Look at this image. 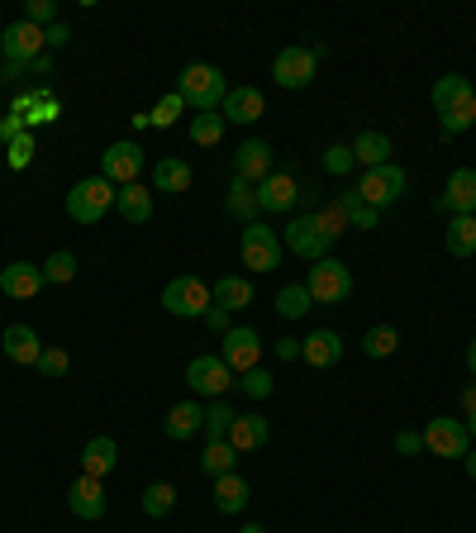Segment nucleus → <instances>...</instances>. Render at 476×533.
<instances>
[{
  "label": "nucleus",
  "instance_id": "f257e3e1",
  "mask_svg": "<svg viewBox=\"0 0 476 533\" xmlns=\"http://www.w3.org/2000/svg\"><path fill=\"white\" fill-rule=\"evenodd\" d=\"M177 96L186 100V110L205 115V110L224 105V96H229V81H224V72H219V67H210V62H191V67H181Z\"/></svg>",
  "mask_w": 476,
  "mask_h": 533
},
{
  "label": "nucleus",
  "instance_id": "f03ea898",
  "mask_svg": "<svg viewBox=\"0 0 476 533\" xmlns=\"http://www.w3.org/2000/svg\"><path fill=\"white\" fill-rule=\"evenodd\" d=\"M115 196L119 186H110L105 177H86L67 191V215H72V224H100L115 210Z\"/></svg>",
  "mask_w": 476,
  "mask_h": 533
},
{
  "label": "nucleus",
  "instance_id": "7ed1b4c3",
  "mask_svg": "<svg viewBox=\"0 0 476 533\" xmlns=\"http://www.w3.org/2000/svg\"><path fill=\"white\" fill-rule=\"evenodd\" d=\"M305 291H310L315 305H343V300L353 296V272L338 257H319V262H310Z\"/></svg>",
  "mask_w": 476,
  "mask_h": 533
},
{
  "label": "nucleus",
  "instance_id": "20e7f679",
  "mask_svg": "<svg viewBox=\"0 0 476 533\" xmlns=\"http://www.w3.org/2000/svg\"><path fill=\"white\" fill-rule=\"evenodd\" d=\"M210 305H215V296H210V286L200 277H172L162 286V310L177 319H205Z\"/></svg>",
  "mask_w": 476,
  "mask_h": 533
},
{
  "label": "nucleus",
  "instance_id": "39448f33",
  "mask_svg": "<svg viewBox=\"0 0 476 533\" xmlns=\"http://www.w3.org/2000/svg\"><path fill=\"white\" fill-rule=\"evenodd\" d=\"M238 248H243V267H248V272H277L281 253H286V243L277 238V229H267V224H258V219L243 224Z\"/></svg>",
  "mask_w": 476,
  "mask_h": 533
},
{
  "label": "nucleus",
  "instance_id": "423d86ee",
  "mask_svg": "<svg viewBox=\"0 0 476 533\" xmlns=\"http://www.w3.org/2000/svg\"><path fill=\"white\" fill-rule=\"evenodd\" d=\"M319 58H324V48H300V43H291V48H281L277 62H272V77H277L281 91H305L310 81H315V67Z\"/></svg>",
  "mask_w": 476,
  "mask_h": 533
},
{
  "label": "nucleus",
  "instance_id": "0eeeda50",
  "mask_svg": "<svg viewBox=\"0 0 476 533\" xmlns=\"http://www.w3.org/2000/svg\"><path fill=\"white\" fill-rule=\"evenodd\" d=\"M400 196H405V167H396V162L367 167L362 181H357V200L372 205V210H386V205H396Z\"/></svg>",
  "mask_w": 476,
  "mask_h": 533
},
{
  "label": "nucleus",
  "instance_id": "6e6552de",
  "mask_svg": "<svg viewBox=\"0 0 476 533\" xmlns=\"http://www.w3.org/2000/svg\"><path fill=\"white\" fill-rule=\"evenodd\" d=\"M186 386L196 395H210V400H224L229 386H238V376L224 367V357L219 353H200L186 362Z\"/></svg>",
  "mask_w": 476,
  "mask_h": 533
},
{
  "label": "nucleus",
  "instance_id": "1a4fd4ad",
  "mask_svg": "<svg viewBox=\"0 0 476 533\" xmlns=\"http://www.w3.org/2000/svg\"><path fill=\"white\" fill-rule=\"evenodd\" d=\"M0 48H5V58H10V72H15V67H29V62L43 58L48 29H39V24H29V20H15L0 34Z\"/></svg>",
  "mask_w": 476,
  "mask_h": 533
},
{
  "label": "nucleus",
  "instance_id": "9d476101",
  "mask_svg": "<svg viewBox=\"0 0 476 533\" xmlns=\"http://www.w3.org/2000/svg\"><path fill=\"white\" fill-rule=\"evenodd\" d=\"M219 357H224V367L234 376L253 372V367H262V338L258 329H248V324H234L229 334H224V348H219Z\"/></svg>",
  "mask_w": 476,
  "mask_h": 533
},
{
  "label": "nucleus",
  "instance_id": "9b49d317",
  "mask_svg": "<svg viewBox=\"0 0 476 533\" xmlns=\"http://www.w3.org/2000/svg\"><path fill=\"white\" fill-rule=\"evenodd\" d=\"M281 243H286V253L305 257V262H319V257H329V248H334V238L319 229L315 215L291 219V224H286V234H281Z\"/></svg>",
  "mask_w": 476,
  "mask_h": 533
},
{
  "label": "nucleus",
  "instance_id": "f8f14e48",
  "mask_svg": "<svg viewBox=\"0 0 476 533\" xmlns=\"http://www.w3.org/2000/svg\"><path fill=\"white\" fill-rule=\"evenodd\" d=\"M419 438H424V448L434 457H467L472 453V438H467V424H462V419H429Z\"/></svg>",
  "mask_w": 476,
  "mask_h": 533
},
{
  "label": "nucleus",
  "instance_id": "ddd939ff",
  "mask_svg": "<svg viewBox=\"0 0 476 533\" xmlns=\"http://www.w3.org/2000/svg\"><path fill=\"white\" fill-rule=\"evenodd\" d=\"M143 172V148L139 143H110L105 153H100V177L110 181V186H134Z\"/></svg>",
  "mask_w": 476,
  "mask_h": 533
},
{
  "label": "nucleus",
  "instance_id": "4468645a",
  "mask_svg": "<svg viewBox=\"0 0 476 533\" xmlns=\"http://www.w3.org/2000/svg\"><path fill=\"white\" fill-rule=\"evenodd\" d=\"M272 172H277V167H272V143H262V139L238 143V153H234V177L238 181L258 186V181H267Z\"/></svg>",
  "mask_w": 476,
  "mask_h": 533
},
{
  "label": "nucleus",
  "instance_id": "2eb2a0df",
  "mask_svg": "<svg viewBox=\"0 0 476 533\" xmlns=\"http://www.w3.org/2000/svg\"><path fill=\"white\" fill-rule=\"evenodd\" d=\"M438 210L443 215H472L476 210V172L472 167H457L448 186H443V196H438Z\"/></svg>",
  "mask_w": 476,
  "mask_h": 533
},
{
  "label": "nucleus",
  "instance_id": "dca6fc26",
  "mask_svg": "<svg viewBox=\"0 0 476 533\" xmlns=\"http://www.w3.org/2000/svg\"><path fill=\"white\" fill-rule=\"evenodd\" d=\"M43 286H48V281H43L39 262H10V267L0 272V291L10 300H34Z\"/></svg>",
  "mask_w": 476,
  "mask_h": 533
},
{
  "label": "nucleus",
  "instance_id": "f3484780",
  "mask_svg": "<svg viewBox=\"0 0 476 533\" xmlns=\"http://www.w3.org/2000/svg\"><path fill=\"white\" fill-rule=\"evenodd\" d=\"M219 110H224V124H258L262 110H267V100H262L258 86H234Z\"/></svg>",
  "mask_w": 476,
  "mask_h": 533
},
{
  "label": "nucleus",
  "instance_id": "a211bd4d",
  "mask_svg": "<svg viewBox=\"0 0 476 533\" xmlns=\"http://www.w3.org/2000/svg\"><path fill=\"white\" fill-rule=\"evenodd\" d=\"M200 429H205V410H200V400H181V405H172L167 419H162V434L172 438V443H186V438H196Z\"/></svg>",
  "mask_w": 476,
  "mask_h": 533
},
{
  "label": "nucleus",
  "instance_id": "6ab92c4d",
  "mask_svg": "<svg viewBox=\"0 0 476 533\" xmlns=\"http://www.w3.org/2000/svg\"><path fill=\"white\" fill-rule=\"evenodd\" d=\"M67 505H72L77 519H100L105 514V486H100L96 476H77L67 486Z\"/></svg>",
  "mask_w": 476,
  "mask_h": 533
},
{
  "label": "nucleus",
  "instance_id": "aec40b11",
  "mask_svg": "<svg viewBox=\"0 0 476 533\" xmlns=\"http://www.w3.org/2000/svg\"><path fill=\"white\" fill-rule=\"evenodd\" d=\"M0 348H5L10 362H20V367H39V357H43V343L29 324H10L5 338H0Z\"/></svg>",
  "mask_w": 476,
  "mask_h": 533
},
{
  "label": "nucleus",
  "instance_id": "412c9836",
  "mask_svg": "<svg viewBox=\"0 0 476 533\" xmlns=\"http://www.w3.org/2000/svg\"><path fill=\"white\" fill-rule=\"evenodd\" d=\"M300 200V181L291 172H272L267 181H258V210H291Z\"/></svg>",
  "mask_w": 476,
  "mask_h": 533
},
{
  "label": "nucleus",
  "instance_id": "4be33fe9",
  "mask_svg": "<svg viewBox=\"0 0 476 533\" xmlns=\"http://www.w3.org/2000/svg\"><path fill=\"white\" fill-rule=\"evenodd\" d=\"M267 438H272L267 415H238L229 424V443H234L238 453H258V448H267Z\"/></svg>",
  "mask_w": 476,
  "mask_h": 533
},
{
  "label": "nucleus",
  "instance_id": "5701e85b",
  "mask_svg": "<svg viewBox=\"0 0 476 533\" xmlns=\"http://www.w3.org/2000/svg\"><path fill=\"white\" fill-rule=\"evenodd\" d=\"M338 357H343V338L334 329H315L310 338H300V362H310V367H334Z\"/></svg>",
  "mask_w": 476,
  "mask_h": 533
},
{
  "label": "nucleus",
  "instance_id": "b1692460",
  "mask_svg": "<svg viewBox=\"0 0 476 533\" xmlns=\"http://www.w3.org/2000/svg\"><path fill=\"white\" fill-rule=\"evenodd\" d=\"M119 467V443L115 438H91V443H86V448H81V476H110Z\"/></svg>",
  "mask_w": 476,
  "mask_h": 533
},
{
  "label": "nucleus",
  "instance_id": "393cba45",
  "mask_svg": "<svg viewBox=\"0 0 476 533\" xmlns=\"http://www.w3.org/2000/svg\"><path fill=\"white\" fill-rule=\"evenodd\" d=\"M115 210L124 215V224H148L153 219V191L148 186H119V196H115Z\"/></svg>",
  "mask_w": 476,
  "mask_h": 533
},
{
  "label": "nucleus",
  "instance_id": "a878e982",
  "mask_svg": "<svg viewBox=\"0 0 476 533\" xmlns=\"http://www.w3.org/2000/svg\"><path fill=\"white\" fill-rule=\"evenodd\" d=\"M153 191H162V196H181V191H191V162L162 158L158 167H153Z\"/></svg>",
  "mask_w": 476,
  "mask_h": 533
},
{
  "label": "nucleus",
  "instance_id": "bb28decb",
  "mask_svg": "<svg viewBox=\"0 0 476 533\" xmlns=\"http://www.w3.org/2000/svg\"><path fill=\"white\" fill-rule=\"evenodd\" d=\"M476 124V91H467V96H457L448 110H438V129L448 134V139H457V134H467Z\"/></svg>",
  "mask_w": 476,
  "mask_h": 533
},
{
  "label": "nucleus",
  "instance_id": "cd10ccee",
  "mask_svg": "<svg viewBox=\"0 0 476 533\" xmlns=\"http://www.w3.org/2000/svg\"><path fill=\"white\" fill-rule=\"evenodd\" d=\"M210 296H215L219 310L238 315L243 305H253V281H248V277H219L215 286H210Z\"/></svg>",
  "mask_w": 476,
  "mask_h": 533
},
{
  "label": "nucleus",
  "instance_id": "c85d7f7f",
  "mask_svg": "<svg viewBox=\"0 0 476 533\" xmlns=\"http://www.w3.org/2000/svg\"><path fill=\"white\" fill-rule=\"evenodd\" d=\"M391 153H396V148H391V139H386V134H377V129H367V134H357V139H353V158L362 162V167H386V162H391Z\"/></svg>",
  "mask_w": 476,
  "mask_h": 533
},
{
  "label": "nucleus",
  "instance_id": "c756f323",
  "mask_svg": "<svg viewBox=\"0 0 476 533\" xmlns=\"http://www.w3.org/2000/svg\"><path fill=\"white\" fill-rule=\"evenodd\" d=\"M248 505V481L238 472H229V476H215V510L219 514H238Z\"/></svg>",
  "mask_w": 476,
  "mask_h": 533
},
{
  "label": "nucleus",
  "instance_id": "7c9ffc66",
  "mask_svg": "<svg viewBox=\"0 0 476 533\" xmlns=\"http://www.w3.org/2000/svg\"><path fill=\"white\" fill-rule=\"evenodd\" d=\"M443 243H448V253L453 257H472L476 253V215H453Z\"/></svg>",
  "mask_w": 476,
  "mask_h": 533
},
{
  "label": "nucleus",
  "instance_id": "2f4dec72",
  "mask_svg": "<svg viewBox=\"0 0 476 533\" xmlns=\"http://www.w3.org/2000/svg\"><path fill=\"white\" fill-rule=\"evenodd\" d=\"M234 405H229V400H215V405H210V410H205V429H200V434H205V443H229V424H234Z\"/></svg>",
  "mask_w": 476,
  "mask_h": 533
},
{
  "label": "nucleus",
  "instance_id": "473e14b6",
  "mask_svg": "<svg viewBox=\"0 0 476 533\" xmlns=\"http://www.w3.org/2000/svg\"><path fill=\"white\" fill-rule=\"evenodd\" d=\"M224 210L253 224V215H258V186H248V181H238V177H234V186H229V196H224Z\"/></svg>",
  "mask_w": 476,
  "mask_h": 533
},
{
  "label": "nucleus",
  "instance_id": "72a5a7b5",
  "mask_svg": "<svg viewBox=\"0 0 476 533\" xmlns=\"http://www.w3.org/2000/svg\"><path fill=\"white\" fill-rule=\"evenodd\" d=\"M238 462V448L234 443H205V457H200V472L205 476H229Z\"/></svg>",
  "mask_w": 476,
  "mask_h": 533
},
{
  "label": "nucleus",
  "instance_id": "f704fd0d",
  "mask_svg": "<svg viewBox=\"0 0 476 533\" xmlns=\"http://www.w3.org/2000/svg\"><path fill=\"white\" fill-rule=\"evenodd\" d=\"M177 510V486H167V481H153L148 491H143V514L148 519H162V514Z\"/></svg>",
  "mask_w": 476,
  "mask_h": 533
},
{
  "label": "nucleus",
  "instance_id": "c9c22d12",
  "mask_svg": "<svg viewBox=\"0 0 476 533\" xmlns=\"http://www.w3.org/2000/svg\"><path fill=\"white\" fill-rule=\"evenodd\" d=\"M219 139H224V115H215V110L191 115V143H200V148H215Z\"/></svg>",
  "mask_w": 476,
  "mask_h": 533
},
{
  "label": "nucleus",
  "instance_id": "e433bc0d",
  "mask_svg": "<svg viewBox=\"0 0 476 533\" xmlns=\"http://www.w3.org/2000/svg\"><path fill=\"white\" fill-rule=\"evenodd\" d=\"M400 348V334L391 329V324H377V329H367L362 334V353L367 357H391Z\"/></svg>",
  "mask_w": 476,
  "mask_h": 533
},
{
  "label": "nucleus",
  "instance_id": "4c0bfd02",
  "mask_svg": "<svg viewBox=\"0 0 476 533\" xmlns=\"http://www.w3.org/2000/svg\"><path fill=\"white\" fill-rule=\"evenodd\" d=\"M467 91H472V81L467 77H438L434 81V91H429V100H434V110H448V105H453L457 96H467Z\"/></svg>",
  "mask_w": 476,
  "mask_h": 533
},
{
  "label": "nucleus",
  "instance_id": "58836bf2",
  "mask_svg": "<svg viewBox=\"0 0 476 533\" xmlns=\"http://www.w3.org/2000/svg\"><path fill=\"white\" fill-rule=\"evenodd\" d=\"M310 305H315V300H310V291H305V286H281V291H277V310L286 319L310 315Z\"/></svg>",
  "mask_w": 476,
  "mask_h": 533
},
{
  "label": "nucleus",
  "instance_id": "ea45409f",
  "mask_svg": "<svg viewBox=\"0 0 476 533\" xmlns=\"http://www.w3.org/2000/svg\"><path fill=\"white\" fill-rule=\"evenodd\" d=\"M72 277H77V257L67 253V248H62V253H53L48 262H43V281H48V286H67Z\"/></svg>",
  "mask_w": 476,
  "mask_h": 533
},
{
  "label": "nucleus",
  "instance_id": "a19ab883",
  "mask_svg": "<svg viewBox=\"0 0 476 533\" xmlns=\"http://www.w3.org/2000/svg\"><path fill=\"white\" fill-rule=\"evenodd\" d=\"M343 215H348V224H357V229H377V219H381V210H372V205H362L357 200V191H343Z\"/></svg>",
  "mask_w": 476,
  "mask_h": 533
},
{
  "label": "nucleus",
  "instance_id": "79ce46f5",
  "mask_svg": "<svg viewBox=\"0 0 476 533\" xmlns=\"http://www.w3.org/2000/svg\"><path fill=\"white\" fill-rule=\"evenodd\" d=\"M181 110H186V100H181L177 91H167V96H162L158 105L148 110V124H158V129H172V124L181 119Z\"/></svg>",
  "mask_w": 476,
  "mask_h": 533
},
{
  "label": "nucleus",
  "instance_id": "37998d69",
  "mask_svg": "<svg viewBox=\"0 0 476 533\" xmlns=\"http://www.w3.org/2000/svg\"><path fill=\"white\" fill-rule=\"evenodd\" d=\"M353 143H329V148H324V172H329V177H348V172H353Z\"/></svg>",
  "mask_w": 476,
  "mask_h": 533
},
{
  "label": "nucleus",
  "instance_id": "c03bdc74",
  "mask_svg": "<svg viewBox=\"0 0 476 533\" xmlns=\"http://www.w3.org/2000/svg\"><path fill=\"white\" fill-rule=\"evenodd\" d=\"M238 391L253 395V400H267V395H272V372H267V367H253V372H243V376H238Z\"/></svg>",
  "mask_w": 476,
  "mask_h": 533
},
{
  "label": "nucleus",
  "instance_id": "a18cd8bd",
  "mask_svg": "<svg viewBox=\"0 0 476 533\" xmlns=\"http://www.w3.org/2000/svg\"><path fill=\"white\" fill-rule=\"evenodd\" d=\"M53 119H58V100L48 96V91H39L34 105H29V115H24V124H29V129H39V124H53Z\"/></svg>",
  "mask_w": 476,
  "mask_h": 533
},
{
  "label": "nucleus",
  "instance_id": "49530a36",
  "mask_svg": "<svg viewBox=\"0 0 476 533\" xmlns=\"http://www.w3.org/2000/svg\"><path fill=\"white\" fill-rule=\"evenodd\" d=\"M315 224L329 238H338L343 229H353V224H348V215H343V205H324V210H315Z\"/></svg>",
  "mask_w": 476,
  "mask_h": 533
},
{
  "label": "nucleus",
  "instance_id": "de8ad7c7",
  "mask_svg": "<svg viewBox=\"0 0 476 533\" xmlns=\"http://www.w3.org/2000/svg\"><path fill=\"white\" fill-rule=\"evenodd\" d=\"M24 20L39 24V29H53V24H58V0H29Z\"/></svg>",
  "mask_w": 476,
  "mask_h": 533
},
{
  "label": "nucleus",
  "instance_id": "09e8293b",
  "mask_svg": "<svg viewBox=\"0 0 476 533\" xmlns=\"http://www.w3.org/2000/svg\"><path fill=\"white\" fill-rule=\"evenodd\" d=\"M67 367H72V357L62 353V348H43V357H39L43 376H67Z\"/></svg>",
  "mask_w": 476,
  "mask_h": 533
},
{
  "label": "nucleus",
  "instance_id": "8fccbe9b",
  "mask_svg": "<svg viewBox=\"0 0 476 533\" xmlns=\"http://www.w3.org/2000/svg\"><path fill=\"white\" fill-rule=\"evenodd\" d=\"M29 162H34V134H24V139L10 143V167H15V172H24Z\"/></svg>",
  "mask_w": 476,
  "mask_h": 533
},
{
  "label": "nucleus",
  "instance_id": "3c124183",
  "mask_svg": "<svg viewBox=\"0 0 476 533\" xmlns=\"http://www.w3.org/2000/svg\"><path fill=\"white\" fill-rule=\"evenodd\" d=\"M24 134H29L24 115H5V119H0V143H5V148H10L15 139H24Z\"/></svg>",
  "mask_w": 476,
  "mask_h": 533
},
{
  "label": "nucleus",
  "instance_id": "603ef678",
  "mask_svg": "<svg viewBox=\"0 0 476 533\" xmlns=\"http://www.w3.org/2000/svg\"><path fill=\"white\" fill-rule=\"evenodd\" d=\"M205 324H210L215 334H229V329H234V315H229V310H219V305H210V310H205Z\"/></svg>",
  "mask_w": 476,
  "mask_h": 533
},
{
  "label": "nucleus",
  "instance_id": "864d4df0",
  "mask_svg": "<svg viewBox=\"0 0 476 533\" xmlns=\"http://www.w3.org/2000/svg\"><path fill=\"white\" fill-rule=\"evenodd\" d=\"M396 453H400V457H415V453H424V438H419V434H410V429H405V434H396Z\"/></svg>",
  "mask_w": 476,
  "mask_h": 533
},
{
  "label": "nucleus",
  "instance_id": "5fc2aeb1",
  "mask_svg": "<svg viewBox=\"0 0 476 533\" xmlns=\"http://www.w3.org/2000/svg\"><path fill=\"white\" fill-rule=\"evenodd\" d=\"M277 357H281V362H296V357H300V338H277Z\"/></svg>",
  "mask_w": 476,
  "mask_h": 533
},
{
  "label": "nucleus",
  "instance_id": "6e6d98bb",
  "mask_svg": "<svg viewBox=\"0 0 476 533\" xmlns=\"http://www.w3.org/2000/svg\"><path fill=\"white\" fill-rule=\"evenodd\" d=\"M62 43H72V29H67V24H53V29H48V48H62Z\"/></svg>",
  "mask_w": 476,
  "mask_h": 533
},
{
  "label": "nucleus",
  "instance_id": "4d7b16f0",
  "mask_svg": "<svg viewBox=\"0 0 476 533\" xmlns=\"http://www.w3.org/2000/svg\"><path fill=\"white\" fill-rule=\"evenodd\" d=\"M29 72H39V77H53V58H48V53H43L39 62H29Z\"/></svg>",
  "mask_w": 476,
  "mask_h": 533
},
{
  "label": "nucleus",
  "instance_id": "13d9d810",
  "mask_svg": "<svg viewBox=\"0 0 476 533\" xmlns=\"http://www.w3.org/2000/svg\"><path fill=\"white\" fill-rule=\"evenodd\" d=\"M462 410H467V415H476V381L462 391Z\"/></svg>",
  "mask_w": 476,
  "mask_h": 533
},
{
  "label": "nucleus",
  "instance_id": "bf43d9fd",
  "mask_svg": "<svg viewBox=\"0 0 476 533\" xmlns=\"http://www.w3.org/2000/svg\"><path fill=\"white\" fill-rule=\"evenodd\" d=\"M462 462H467V476H472V481H476V448H472V453H467V457H462Z\"/></svg>",
  "mask_w": 476,
  "mask_h": 533
},
{
  "label": "nucleus",
  "instance_id": "052dcab7",
  "mask_svg": "<svg viewBox=\"0 0 476 533\" xmlns=\"http://www.w3.org/2000/svg\"><path fill=\"white\" fill-rule=\"evenodd\" d=\"M467 367H472V376H476V338L467 343Z\"/></svg>",
  "mask_w": 476,
  "mask_h": 533
},
{
  "label": "nucleus",
  "instance_id": "680f3d73",
  "mask_svg": "<svg viewBox=\"0 0 476 533\" xmlns=\"http://www.w3.org/2000/svg\"><path fill=\"white\" fill-rule=\"evenodd\" d=\"M467 438L476 443V415H467Z\"/></svg>",
  "mask_w": 476,
  "mask_h": 533
},
{
  "label": "nucleus",
  "instance_id": "e2e57ef3",
  "mask_svg": "<svg viewBox=\"0 0 476 533\" xmlns=\"http://www.w3.org/2000/svg\"><path fill=\"white\" fill-rule=\"evenodd\" d=\"M238 533H267V529H262V524H248V529H238Z\"/></svg>",
  "mask_w": 476,
  "mask_h": 533
},
{
  "label": "nucleus",
  "instance_id": "0e129e2a",
  "mask_svg": "<svg viewBox=\"0 0 476 533\" xmlns=\"http://www.w3.org/2000/svg\"><path fill=\"white\" fill-rule=\"evenodd\" d=\"M0 172H5V162H0Z\"/></svg>",
  "mask_w": 476,
  "mask_h": 533
}]
</instances>
